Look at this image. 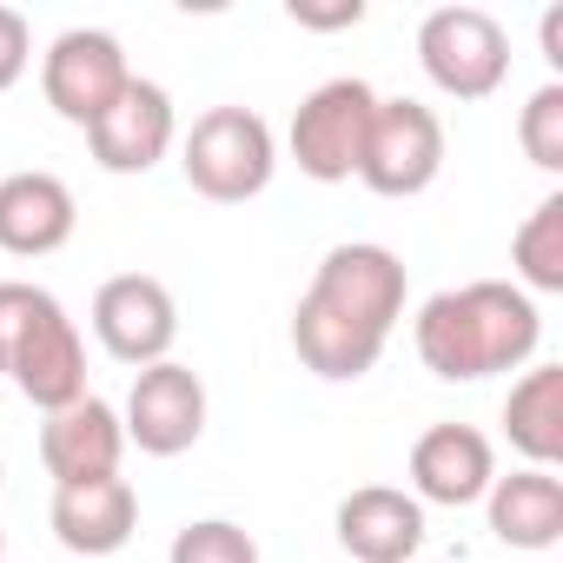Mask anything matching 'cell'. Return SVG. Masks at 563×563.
<instances>
[{
	"label": "cell",
	"instance_id": "1",
	"mask_svg": "<svg viewBox=\"0 0 563 563\" xmlns=\"http://www.w3.org/2000/svg\"><path fill=\"white\" fill-rule=\"evenodd\" d=\"M398 319H405V258L391 245L352 239L319 258L292 312V352L312 378L352 385L385 358Z\"/></svg>",
	"mask_w": 563,
	"mask_h": 563
},
{
	"label": "cell",
	"instance_id": "2",
	"mask_svg": "<svg viewBox=\"0 0 563 563\" xmlns=\"http://www.w3.org/2000/svg\"><path fill=\"white\" fill-rule=\"evenodd\" d=\"M537 339H543L537 299L517 292L510 278H471L457 292H438V299H424V312L411 325V345H418L424 372H438L451 385L530 365Z\"/></svg>",
	"mask_w": 563,
	"mask_h": 563
},
{
	"label": "cell",
	"instance_id": "3",
	"mask_svg": "<svg viewBox=\"0 0 563 563\" xmlns=\"http://www.w3.org/2000/svg\"><path fill=\"white\" fill-rule=\"evenodd\" d=\"M278 166V140L252 107H212L192 120V133L179 140V173L199 199L219 206H245L272 186Z\"/></svg>",
	"mask_w": 563,
	"mask_h": 563
},
{
	"label": "cell",
	"instance_id": "4",
	"mask_svg": "<svg viewBox=\"0 0 563 563\" xmlns=\"http://www.w3.org/2000/svg\"><path fill=\"white\" fill-rule=\"evenodd\" d=\"M418 67L451 100H490L510 74V34L484 8H431L418 27Z\"/></svg>",
	"mask_w": 563,
	"mask_h": 563
},
{
	"label": "cell",
	"instance_id": "5",
	"mask_svg": "<svg viewBox=\"0 0 563 563\" xmlns=\"http://www.w3.org/2000/svg\"><path fill=\"white\" fill-rule=\"evenodd\" d=\"M372 113H378V93H372L358 74L312 87V93L299 100V113H292V159H299V173L319 179V186L358 179Z\"/></svg>",
	"mask_w": 563,
	"mask_h": 563
},
{
	"label": "cell",
	"instance_id": "6",
	"mask_svg": "<svg viewBox=\"0 0 563 563\" xmlns=\"http://www.w3.org/2000/svg\"><path fill=\"white\" fill-rule=\"evenodd\" d=\"M444 173V120L424 100H378L358 179L378 199H418Z\"/></svg>",
	"mask_w": 563,
	"mask_h": 563
},
{
	"label": "cell",
	"instance_id": "7",
	"mask_svg": "<svg viewBox=\"0 0 563 563\" xmlns=\"http://www.w3.org/2000/svg\"><path fill=\"white\" fill-rule=\"evenodd\" d=\"M133 67L126 47L107 27H67L47 54H41V93L67 126H93L120 93H126Z\"/></svg>",
	"mask_w": 563,
	"mask_h": 563
},
{
	"label": "cell",
	"instance_id": "8",
	"mask_svg": "<svg viewBox=\"0 0 563 563\" xmlns=\"http://www.w3.org/2000/svg\"><path fill=\"white\" fill-rule=\"evenodd\" d=\"M93 339H100L120 365L146 372V365L173 358L179 306H173V292L159 286L153 272H120V278H107V286L93 292Z\"/></svg>",
	"mask_w": 563,
	"mask_h": 563
},
{
	"label": "cell",
	"instance_id": "9",
	"mask_svg": "<svg viewBox=\"0 0 563 563\" xmlns=\"http://www.w3.org/2000/svg\"><path fill=\"white\" fill-rule=\"evenodd\" d=\"M126 444H140L146 457H179L206 438V385L192 365L179 358H159L146 372H133V391H126Z\"/></svg>",
	"mask_w": 563,
	"mask_h": 563
},
{
	"label": "cell",
	"instance_id": "10",
	"mask_svg": "<svg viewBox=\"0 0 563 563\" xmlns=\"http://www.w3.org/2000/svg\"><path fill=\"white\" fill-rule=\"evenodd\" d=\"M179 140V120H173V93L159 80H126V93L87 126V146H93V166L100 173H153Z\"/></svg>",
	"mask_w": 563,
	"mask_h": 563
},
{
	"label": "cell",
	"instance_id": "11",
	"mask_svg": "<svg viewBox=\"0 0 563 563\" xmlns=\"http://www.w3.org/2000/svg\"><path fill=\"white\" fill-rule=\"evenodd\" d=\"M8 378L41 411H67V405L87 398V345H80V325L67 319L60 299H47L34 312V325L21 332V345L8 358Z\"/></svg>",
	"mask_w": 563,
	"mask_h": 563
},
{
	"label": "cell",
	"instance_id": "12",
	"mask_svg": "<svg viewBox=\"0 0 563 563\" xmlns=\"http://www.w3.org/2000/svg\"><path fill=\"white\" fill-rule=\"evenodd\" d=\"M120 457H126V424L107 398H80L67 411H47L41 424V464L60 484H93V477H120Z\"/></svg>",
	"mask_w": 563,
	"mask_h": 563
},
{
	"label": "cell",
	"instance_id": "13",
	"mask_svg": "<svg viewBox=\"0 0 563 563\" xmlns=\"http://www.w3.org/2000/svg\"><path fill=\"white\" fill-rule=\"evenodd\" d=\"M490 477H497V451L477 424H431L411 444V497L418 504L464 510L490 490Z\"/></svg>",
	"mask_w": 563,
	"mask_h": 563
},
{
	"label": "cell",
	"instance_id": "14",
	"mask_svg": "<svg viewBox=\"0 0 563 563\" xmlns=\"http://www.w3.org/2000/svg\"><path fill=\"white\" fill-rule=\"evenodd\" d=\"M80 206L60 173H8L0 179V252L14 258H47L74 239Z\"/></svg>",
	"mask_w": 563,
	"mask_h": 563
},
{
	"label": "cell",
	"instance_id": "15",
	"mask_svg": "<svg viewBox=\"0 0 563 563\" xmlns=\"http://www.w3.org/2000/svg\"><path fill=\"white\" fill-rule=\"evenodd\" d=\"M47 523L60 537V550L74 556H113L133 543L140 523V497L126 477H93V484H60L47 504Z\"/></svg>",
	"mask_w": 563,
	"mask_h": 563
},
{
	"label": "cell",
	"instance_id": "16",
	"mask_svg": "<svg viewBox=\"0 0 563 563\" xmlns=\"http://www.w3.org/2000/svg\"><path fill=\"white\" fill-rule=\"evenodd\" d=\"M339 543L358 563H411L424 543V504L391 484H358L339 504Z\"/></svg>",
	"mask_w": 563,
	"mask_h": 563
},
{
	"label": "cell",
	"instance_id": "17",
	"mask_svg": "<svg viewBox=\"0 0 563 563\" xmlns=\"http://www.w3.org/2000/svg\"><path fill=\"white\" fill-rule=\"evenodd\" d=\"M490 504V537L504 550H556L563 543V477L556 471H510V477H490L484 490Z\"/></svg>",
	"mask_w": 563,
	"mask_h": 563
},
{
	"label": "cell",
	"instance_id": "18",
	"mask_svg": "<svg viewBox=\"0 0 563 563\" xmlns=\"http://www.w3.org/2000/svg\"><path fill=\"white\" fill-rule=\"evenodd\" d=\"M504 431L530 457V471L563 464V365H530L504 398Z\"/></svg>",
	"mask_w": 563,
	"mask_h": 563
},
{
	"label": "cell",
	"instance_id": "19",
	"mask_svg": "<svg viewBox=\"0 0 563 563\" xmlns=\"http://www.w3.org/2000/svg\"><path fill=\"white\" fill-rule=\"evenodd\" d=\"M510 265L523 286L517 292H563V192L537 199V212L510 239Z\"/></svg>",
	"mask_w": 563,
	"mask_h": 563
},
{
	"label": "cell",
	"instance_id": "20",
	"mask_svg": "<svg viewBox=\"0 0 563 563\" xmlns=\"http://www.w3.org/2000/svg\"><path fill=\"white\" fill-rule=\"evenodd\" d=\"M517 140H523V159H530L537 173H563V87H556V80H543V87L523 100Z\"/></svg>",
	"mask_w": 563,
	"mask_h": 563
},
{
	"label": "cell",
	"instance_id": "21",
	"mask_svg": "<svg viewBox=\"0 0 563 563\" xmlns=\"http://www.w3.org/2000/svg\"><path fill=\"white\" fill-rule=\"evenodd\" d=\"M166 563H258V543L225 517H199V523H186L173 537Z\"/></svg>",
	"mask_w": 563,
	"mask_h": 563
},
{
	"label": "cell",
	"instance_id": "22",
	"mask_svg": "<svg viewBox=\"0 0 563 563\" xmlns=\"http://www.w3.org/2000/svg\"><path fill=\"white\" fill-rule=\"evenodd\" d=\"M47 299H54L47 286H27V278H0V372H8V358H14V345H21V332L34 325V312H41Z\"/></svg>",
	"mask_w": 563,
	"mask_h": 563
},
{
	"label": "cell",
	"instance_id": "23",
	"mask_svg": "<svg viewBox=\"0 0 563 563\" xmlns=\"http://www.w3.org/2000/svg\"><path fill=\"white\" fill-rule=\"evenodd\" d=\"M27 67H34V27H27V14L0 8V93L21 87Z\"/></svg>",
	"mask_w": 563,
	"mask_h": 563
},
{
	"label": "cell",
	"instance_id": "24",
	"mask_svg": "<svg viewBox=\"0 0 563 563\" xmlns=\"http://www.w3.org/2000/svg\"><path fill=\"white\" fill-rule=\"evenodd\" d=\"M299 27H319V34H332V27H358L365 21V0H339V8H312V0H292L286 8Z\"/></svg>",
	"mask_w": 563,
	"mask_h": 563
},
{
	"label": "cell",
	"instance_id": "25",
	"mask_svg": "<svg viewBox=\"0 0 563 563\" xmlns=\"http://www.w3.org/2000/svg\"><path fill=\"white\" fill-rule=\"evenodd\" d=\"M537 41H543V60L563 67V8H550V14L537 21Z\"/></svg>",
	"mask_w": 563,
	"mask_h": 563
},
{
	"label": "cell",
	"instance_id": "26",
	"mask_svg": "<svg viewBox=\"0 0 563 563\" xmlns=\"http://www.w3.org/2000/svg\"><path fill=\"white\" fill-rule=\"evenodd\" d=\"M0 556H8V530H0Z\"/></svg>",
	"mask_w": 563,
	"mask_h": 563
},
{
	"label": "cell",
	"instance_id": "27",
	"mask_svg": "<svg viewBox=\"0 0 563 563\" xmlns=\"http://www.w3.org/2000/svg\"><path fill=\"white\" fill-rule=\"evenodd\" d=\"M0 490H8V471H0Z\"/></svg>",
	"mask_w": 563,
	"mask_h": 563
}]
</instances>
